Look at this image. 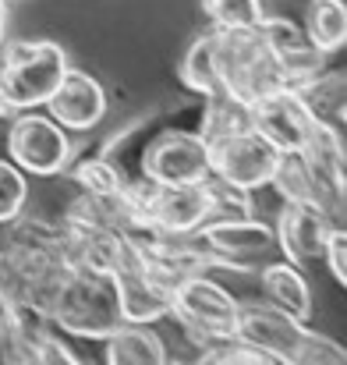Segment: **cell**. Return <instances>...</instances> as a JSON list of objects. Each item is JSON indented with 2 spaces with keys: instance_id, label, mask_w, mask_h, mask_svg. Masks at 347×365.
<instances>
[{
  "instance_id": "12",
  "label": "cell",
  "mask_w": 347,
  "mask_h": 365,
  "mask_svg": "<svg viewBox=\"0 0 347 365\" xmlns=\"http://www.w3.org/2000/svg\"><path fill=\"white\" fill-rule=\"evenodd\" d=\"M43 110L68 131H89L107 114V93L89 71L68 68L57 89L46 96Z\"/></svg>"
},
{
  "instance_id": "5",
  "label": "cell",
  "mask_w": 347,
  "mask_h": 365,
  "mask_svg": "<svg viewBox=\"0 0 347 365\" xmlns=\"http://www.w3.org/2000/svg\"><path fill=\"white\" fill-rule=\"evenodd\" d=\"M170 316L192 334V341L202 344H220L231 341L241 330V305L224 284H217L206 273H192L174 287L170 298Z\"/></svg>"
},
{
  "instance_id": "18",
  "label": "cell",
  "mask_w": 347,
  "mask_h": 365,
  "mask_svg": "<svg viewBox=\"0 0 347 365\" xmlns=\"http://www.w3.org/2000/svg\"><path fill=\"white\" fill-rule=\"evenodd\" d=\"M262 287H266L273 309H280V312H287L294 319H305V323L312 319V291H309V284L301 277V266H294L287 259L284 262H269L262 269Z\"/></svg>"
},
{
  "instance_id": "13",
  "label": "cell",
  "mask_w": 347,
  "mask_h": 365,
  "mask_svg": "<svg viewBox=\"0 0 347 365\" xmlns=\"http://www.w3.org/2000/svg\"><path fill=\"white\" fill-rule=\"evenodd\" d=\"M259 32H262L273 61L280 64L287 86H298L326 68V53L316 46V39L305 32V25H298L291 18H262Z\"/></svg>"
},
{
  "instance_id": "4",
  "label": "cell",
  "mask_w": 347,
  "mask_h": 365,
  "mask_svg": "<svg viewBox=\"0 0 347 365\" xmlns=\"http://www.w3.org/2000/svg\"><path fill=\"white\" fill-rule=\"evenodd\" d=\"M213 32H217V68H220L224 96L255 103L259 96L287 86L259 29H237V32L213 29Z\"/></svg>"
},
{
  "instance_id": "2",
  "label": "cell",
  "mask_w": 347,
  "mask_h": 365,
  "mask_svg": "<svg viewBox=\"0 0 347 365\" xmlns=\"http://www.w3.org/2000/svg\"><path fill=\"white\" fill-rule=\"evenodd\" d=\"M237 337L262 348L273 362L287 365H344L347 359L337 341L309 330L305 319H294L280 309H241Z\"/></svg>"
},
{
  "instance_id": "21",
  "label": "cell",
  "mask_w": 347,
  "mask_h": 365,
  "mask_svg": "<svg viewBox=\"0 0 347 365\" xmlns=\"http://www.w3.org/2000/svg\"><path fill=\"white\" fill-rule=\"evenodd\" d=\"M305 32L316 39L323 53H337L347 43V7L344 0H312L305 11Z\"/></svg>"
},
{
  "instance_id": "22",
  "label": "cell",
  "mask_w": 347,
  "mask_h": 365,
  "mask_svg": "<svg viewBox=\"0 0 347 365\" xmlns=\"http://www.w3.org/2000/svg\"><path fill=\"white\" fill-rule=\"evenodd\" d=\"M241 128H252V118H248V103H241V100H234V96H209V107H206V118H202V138H206V145H213V142H220V138H227L234 131H241Z\"/></svg>"
},
{
  "instance_id": "23",
  "label": "cell",
  "mask_w": 347,
  "mask_h": 365,
  "mask_svg": "<svg viewBox=\"0 0 347 365\" xmlns=\"http://www.w3.org/2000/svg\"><path fill=\"white\" fill-rule=\"evenodd\" d=\"M206 18L220 32H237V29H259L266 11L259 0H202Z\"/></svg>"
},
{
  "instance_id": "8",
  "label": "cell",
  "mask_w": 347,
  "mask_h": 365,
  "mask_svg": "<svg viewBox=\"0 0 347 365\" xmlns=\"http://www.w3.org/2000/svg\"><path fill=\"white\" fill-rule=\"evenodd\" d=\"M280 160V149L269 145L255 128H241L227 138L209 145V170L213 178L227 181L241 192H259L269 188L273 167Z\"/></svg>"
},
{
  "instance_id": "10",
  "label": "cell",
  "mask_w": 347,
  "mask_h": 365,
  "mask_svg": "<svg viewBox=\"0 0 347 365\" xmlns=\"http://www.w3.org/2000/svg\"><path fill=\"white\" fill-rule=\"evenodd\" d=\"M209 174V145L199 131H167L142 153V178L156 185H192Z\"/></svg>"
},
{
  "instance_id": "24",
  "label": "cell",
  "mask_w": 347,
  "mask_h": 365,
  "mask_svg": "<svg viewBox=\"0 0 347 365\" xmlns=\"http://www.w3.org/2000/svg\"><path fill=\"white\" fill-rule=\"evenodd\" d=\"M75 181H78V188L89 192V195H117V192H124V185H128V178L120 174V167H117L114 160H107V156L82 160V163L75 167Z\"/></svg>"
},
{
  "instance_id": "29",
  "label": "cell",
  "mask_w": 347,
  "mask_h": 365,
  "mask_svg": "<svg viewBox=\"0 0 347 365\" xmlns=\"http://www.w3.org/2000/svg\"><path fill=\"white\" fill-rule=\"evenodd\" d=\"M11 114V103H7V96H4V86H0V118H7Z\"/></svg>"
},
{
  "instance_id": "11",
  "label": "cell",
  "mask_w": 347,
  "mask_h": 365,
  "mask_svg": "<svg viewBox=\"0 0 347 365\" xmlns=\"http://www.w3.org/2000/svg\"><path fill=\"white\" fill-rule=\"evenodd\" d=\"M248 118H252V128L269 142L276 145L280 153H294L309 142L312 135V114L301 100V93L294 86H280L266 96H259L255 103H248Z\"/></svg>"
},
{
  "instance_id": "14",
  "label": "cell",
  "mask_w": 347,
  "mask_h": 365,
  "mask_svg": "<svg viewBox=\"0 0 347 365\" xmlns=\"http://www.w3.org/2000/svg\"><path fill=\"white\" fill-rule=\"evenodd\" d=\"M333 224H341V220H333L330 213H323L316 206L287 202L280 220L273 224L276 227V252H284V259L294 266L316 262V259H323V245H326V235Z\"/></svg>"
},
{
  "instance_id": "26",
  "label": "cell",
  "mask_w": 347,
  "mask_h": 365,
  "mask_svg": "<svg viewBox=\"0 0 347 365\" xmlns=\"http://www.w3.org/2000/svg\"><path fill=\"white\" fill-rule=\"evenodd\" d=\"M202 362L209 365H220V362H244V365H269L273 359L262 351V348H255V344H248L244 337H231V341H220V344H209L206 351H202Z\"/></svg>"
},
{
  "instance_id": "20",
  "label": "cell",
  "mask_w": 347,
  "mask_h": 365,
  "mask_svg": "<svg viewBox=\"0 0 347 365\" xmlns=\"http://www.w3.org/2000/svg\"><path fill=\"white\" fill-rule=\"evenodd\" d=\"M181 78L188 89H195L199 96H220L224 86H220V68H217V32H206L199 36L188 53H185V64H181Z\"/></svg>"
},
{
  "instance_id": "1",
  "label": "cell",
  "mask_w": 347,
  "mask_h": 365,
  "mask_svg": "<svg viewBox=\"0 0 347 365\" xmlns=\"http://www.w3.org/2000/svg\"><path fill=\"white\" fill-rule=\"evenodd\" d=\"M50 323L71 337H86V341H100L114 330L120 316V298H117L114 273H100V269H82L75 266L64 284L57 287L53 302H50Z\"/></svg>"
},
{
  "instance_id": "30",
  "label": "cell",
  "mask_w": 347,
  "mask_h": 365,
  "mask_svg": "<svg viewBox=\"0 0 347 365\" xmlns=\"http://www.w3.org/2000/svg\"><path fill=\"white\" fill-rule=\"evenodd\" d=\"M0 294H4V252H0Z\"/></svg>"
},
{
  "instance_id": "16",
  "label": "cell",
  "mask_w": 347,
  "mask_h": 365,
  "mask_svg": "<svg viewBox=\"0 0 347 365\" xmlns=\"http://www.w3.org/2000/svg\"><path fill=\"white\" fill-rule=\"evenodd\" d=\"M269 188H276V192L284 195V202L316 206V210L330 213L333 220H341V217L333 213V206H330V199H326V192H323V185H319V178H316V170L309 167V160H305L301 149L280 153V160H276V167H273V178H269Z\"/></svg>"
},
{
  "instance_id": "3",
  "label": "cell",
  "mask_w": 347,
  "mask_h": 365,
  "mask_svg": "<svg viewBox=\"0 0 347 365\" xmlns=\"http://www.w3.org/2000/svg\"><path fill=\"white\" fill-rule=\"evenodd\" d=\"M68 68L71 61L53 39H18L0 46V86L11 110H39Z\"/></svg>"
},
{
  "instance_id": "6",
  "label": "cell",
  "mask_w": 347,
  "mask_h": 365,
  "mask_svg": "<svg viewBox=\"0 0 347 365\" xmlns=\"http://www.w3.org/2000/svg\"><path fill=\"white\" fill-rule=\"evenodd\" d=\"M117 298H120V316L131 323H156L170 316V298H174V280L160 273L145 255L135 238H128V248L114 266Z\"/></svg>"
},
{
  "instance_id": "7",
  "label": "cell",
  "mask_w": 347,
  "mask_h": 365,
  "mask_svg": "<svg viewBox=\"0 0 347 365\" xmlns=\"http://www.w3.org/2000/svg\"><path fill=\"white\" fill-rule=\"evenodd\" d=\"M7 153L25 174L53 178L71 163V131L50 114L21 110L7 131Z\"/></svg>"
},
{
  "instance_id": "17",
  "label": "cell",
  "mask_w": 347,
  "mask_h": 365,
  "mask_svg": "<svg viewBox=\"0 0 347 365\" xmlns=\"http://www.w3.org/2000/svg\"><path fill=\"white\" fill-rule=\"evenodd\" d=\"M103 341H107L103 359H107L110 365H163L167 362L163 337H160L149 323L120 319Z\"/></svg>"
},
{
  "instance_id": "25",
  "label": "cell",
  "mask_w": 347,
  "mask_h": 365,
  "mask_svg": "<svg viewBox=\"0 0 347 365\" xmlns=\"http://www.w3.org/2000/svg\"><path fill=\"white\" fill-rule=\"evenodd\" d=\"M29 199V178L14 160H0V224H11L21 217Z\"/></svg>"
},
{
  "instance_id": "28",
  "label": "cell",
  "mask_w": 347,
  "mask_h": 365,
  "mask_svg": "<svg viewBox=\"0 0 347 365\" xmlns=\"http://www.w3.org/2000/svg\"><path fill=\"white\" fill-rule=\"evenodd\" d=\"M7 39V0H0V46Z\"/></svg>"
},
{
  "instance_id": "27",
  "label": "cell",
  "mask_w": 347,
  "mask_h": 365,
  "mask_svg": "<svg viewBox=\"0 0 347 365\" xmlns=\"http://www.w3.org/2000/svg\"><path fill=\"white\" fill-rule=\"evenodd\" d=\"M323 259H326V269L333 273L337 284H347V231L341 224L330 227L326 245H323Z\"/></svg>"
},
{
  "instance_id": "19",
  "label": "cell",
  "mask_w": 347,
  "mask_h": 365,
  "mask_svg": "<svg viewBox=\"0 0 347 365\" xmlns=\"http://www.w3.org/2000/svg\"><path fill=\"white\" fill-rule=\"evenodd\" d=\"M294 89L301 93V100H305V107H309L312 121L344 131L347 100H344V75H341V71H326V68H323L319 75H312V78L298 82Z\"/></svg>"
},
{
  "instance_id": "9",
  "label": "cell",
  "mask_w": 347,
  "mask_h": 365,
  "mask_svg": "<svg viewBox=\"0 0 347 365\" xmlns=\"http://www.w3.org/2000/svg\"><path fill=\"white\" fill-rule=\"evenodd\" d=\"M195 238L213 255V266H231V269H248L252 259L276 252V227L252 213L209 220L195 231Z\"/></svg>"
},
{
  "instance_id": "15",
  "label": "cell",
  "mask_w": 347,
  "mask_h": 365,
  "mask_svg": "<svg viewBox=\"0 0 347 365\" xmlns=\"http://www.w3.org/2000/svg\"><path fill=\"white\" fill-rule=\"evenodd\" d=\"M301 153H305L309 167L316 170V178H319V185H323V192H326L333 213L341 217V210H344V188H347L344 131L326 128V124H316L312 135H309V142L301 145Z\"/></svg>"
}]
</instances>
